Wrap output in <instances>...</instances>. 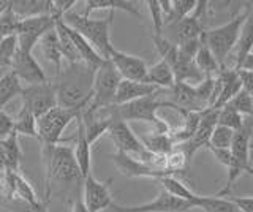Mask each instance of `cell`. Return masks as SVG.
Listing matches in <instances>:
<instances>
[{
  "label": "cell",
  "mask_w": 253,
  "mask_h": 212,
  "mask_svg": "<svg viewBox=\"0 0 253 212\" xmlns=\"http://www.w3.org/2000/svg\"><path fill=\"white\" fill-rule=\"evenodd\" d=\"M208 149L221 165H225L228 168V165L231 163V151H229V149H213V147H208Z\"/></svg>",
  "instance_id": "obj_44"
},
{
  "label": "cell",
  "mask_w": 253,
  "mask_h": 212,
  "mask_svg": "<svg viewBox=\"0 0 253 212\" xmlns=\"http://www.w3.org/2000/svg\"><path fill=\"white\" fill-rule=\"evenodd\" d=\"M13 200L22 203H37L40 198L37 196L34 187L21 172H14V188H13Z\"/></svg>",
  "instance_id": "obj_32"
},
{
  "label": "cell",
  "mask_w": 253,
  "mask_h": 212,
  "mask_svg": "<svg viewBox=\"0 0 253 212\" xmlns=\"http://www.w3.org/2000/svg\"><path fill=\"white\" fill-rule=\"evenodd\" d=\"M55 18L51 14H43V16H34L19 19L18 27H16V42H18V49L32 52L35 46L40 43L46 32L54 29Z\"/></svg>",
  "instance_id": "obj_9"
},
{
  "label": "cell",
  "mask_w": 253,
  "mask_h": 212,
  "mask_svg": "<svg viewBox=\"0 0 253 212\" xmlns=\"http://www.w3.org/2000/svg\"><path fill=\"white\" fill-rule=\"evenodd\" d=\"M0 67H5V68H8V65L5 64V62H2V60H0Z\"/></svg>",
  "instance_id": "obj_48"
},
{
  "label": "cell",
  "mask_w": 253,
  "mask_h": 212,
  "mask_svg": "<svg viewBox=\"0 0 253 212\" xmlns=\"http://www.w3.org/2000/svg\"><path fill=\"white\" fill-rule=\"evenodd\" d=\"M158 182L162 184V188L165 192H168L169 195L176 196V198L184 200L190 204H193L195 208H201L203 204V195L195 193L192 188L187 187L179 177L176 176H165L162 179H158Z\"/></svg>",
  "instance_id": "obj_20"
},
{
  "label": "cell",
  "mask_w": 253,
  "mask_h": 212,
  "mask_svg": "<svg viewBox=\"0 0 253 212\" xmlns=\"http://www.w3.org/2000/svg\"><path fill=\"white\" fill-rule=\"evenodd\" d=\"M109 208L114 212H188L195 209L193 204L176 198V196L165 192L163 188L158 192L155 200L139 204V206H121V204L113 203Z\"/></svg>",
  "instance_id": "obj_11"
},
{
  "label": "cell",
  "mask_w": 253,
  "mask_h": 212,
  "mask_svg": "<svg viewBox=\"0 0 253 212\" xmlns=\"http://www.w3.org/2000/svg\"><path fill=\"white\" fill-rule=\"evenodd\" d=\"M195 65L204 75V78L206 76H212L213 78L220 72V65L217 64L215 57L212 56V52L209 51L208 46L204 44V42L201 44L200 51H198L196 56H195Z\"/></svg>",
  "instance_id": "obj_31"
},
{
  "label": "cell",
  "mask_w": 253,
  "mask_h": 212,
  "mask_svg": "<svg viewBox=\"0 0 253 212\" xmlns=\"http://www.w3.org/2000/svg\"><path fill=\"white\" fill-rule=\"evenodd\" d=\"M209 2H196V6L192 14H188L187 18L180 19L179 22H174L171 26H166L165 29H168L169 37H165L166 40L171 42L174 46H177L180 43H185L190 40H196V38H201L204 30V24H203V16L204 11L208 8ZM163 29V32H165Z\"/></svg>",
  "instance_id": "obj_8"
},
{
  "label": "cell",
  "mask_w": 253,
  "mask_h": 212,
  "mask_svg": "<svg viewBox=\"0 0 253 212\" xmlns=\"http://www.w3.org/2000/svg\"><path fill=\"white\" fill-rule=\"evenodd\" d=\"M201 44H203V37L196 38V40H190V42L177 44L176 46L177 59H180V60H195V56H196V52L200 51Z\"/></svg>",
  "instance_id": "obj_39"
},
{
  "label": "cell",
  "mask_w": 253,
  "mask_h": 212,
  "mask_svg": "<svg viewBox=\"0 0 253 212\" xmlns=\"http://www.w3.org/2000/svg\"><path fill=\"white\" fill-rule=\"evenodd\" d=\"M162 11H163V29L166 26H171L174 22H179L180 19L187 18L188 14H192L196 0H165L160 2Z\"/></svg>",
  "instance_id": "obj_21"
},
{
  "label": "cell",
  "mask_w": 253,
  "mask_h": 212,
  "mask_svg": "<svg viewBox=\"0 0 253 212\" xmlns=\"http://www.w3.org/2000/svg\"><path fill=\"white\" fill-rule=\"evenodd\" d=\"M8 5L14 16L19 19L43 16V14L52 16V0H8Z\"/></svg>",
  "instance_id": "obj_19"
},
{
  "label": "cell",
  "mask_w": 253,
  "mask_h": 212,
  "mask_svg": "<svg viewBox=\"0 0 253 212\" xmlns=\"http://www.w3.org/2000/svg\"><path fill=\"white\" fill-rule=\"evenodd\" d=\"M0 146H2V152L5 159V171L21 172L22 151L19 146V136L16 133H11L6 139L0 141Z\"/></svg>",
  "instance_id": "obj_25"
},
{
  "label": "cell",
  "mask_w": 253,
  "mask_h": 212,
  "mask_svg": "<svg viewBox=\"0 0 253 212\" xmlns=\"http://www.w3.org/2000/svg\"><path fill=\"white\" fill-rule=\"evenodd\" d=\"M18 51V42H16V37H6L0 40V60L5 62L10 68V60L14 56V52Z\"/></svg>",
  "instance_id": "obj_40"
},
{
  "label": "cell",
  "mask_w": 253,
  "mask_h": 212,
  "mask_svg": "<svg viewBox=\"0 0 253 212\" xmlns=\"http://www.w3.org/2000/svg\"><path fill=\"white\" fill-rule=\"evenodd\" d=\"M22 105L34 114L37 119L51 111L57 106V98H55V84L54 81H44L40 84H30L21 89Z\"/></svg>",
  "instance_id": "obj_10"
},
{
  "label": "cell",
  "mask_w": 253,
  "mask_h": 212,
  "mask_svg": "<svg viewBox=\"0 0 253 212\" xmlns=\"http://www.w3.org/2000/svg\"><path fill=\"white\" fill-rule=\"evenodd\" d=\"M162 92V90H160ZM158 92V93H160ZM158 93L150 97H144L139 100L130 101V103L124 105H114L117 117H121L124 122L128 121H142L147 124H152V130L157 131H171L172 128L169 127L168 122L162 121L158 117V109L162 106L166 108L165 100H158Z\"/></svg>",
  "instance_id": "obj_5"
},
{
  "label": "cell",
  "mask_w": 253,
  "mask_h": 212,
  "mask_svg": "<svg viewBox=\"0 0 253 212\" xmlns=\"http://www.w3.org/2000/svg\"><path fill=\"white\" fill-rule=\"evenodd\" d=\"M81 109H67L55 106L42 117L37 119V138L42 141L43 146H55L65 141L62 139V133L67 130L68 125L76 121L81 114Z\"/></svg>",
  "instance_id": "obj_6"
},
{
  "label": "cell",
  "mask_w": 253,
  "mask_h": 212,
  "mask_svg": "<svg viewBox=\"0 0 253 212\" xmlns=\"http://www.w3.org/2000/svg\"><path fill=\"white\" fill-rule=\"evenodd\" d=\"M73 152H75L79 172H81V176L84 179L89 172H92V146L87 141L81 114L76 117V144L73 147Z\"/></svg>",
  "instance_id": "obj_17"
},
{
  "label": "cell",
  "mask_w": 253,
  "mask_h": 212,
  "mask_svg": "<svg viewBox=\"0 0 253 212\" xmlns=\"http://www.w3.org/2000/svg\"><path fill=\"white\" fill-rule=\"evenodd\" d=\"M6 6H8V2H0V13H2Z\"/></svg>",
  "instance_id": "obj_47"
},
{
  "label": "cell",
  "mask_w": 253,
  "mask_h": 212,
  "mask_svg": "<svg viewBox=\"0 0 253 212\" xmlns=\"http://www.w3.org/2000/svg\"><path fill=\"white\" fill-rule=\"evenodd\" d=\"M84 16H89L90 13L97 11V10H108V11H126L128 14H133L134 18L142 19V13L136 6L134 2H126V0H87L84 2Z\"/></svg>",
  "instance_id": "obj_22"
},
{
  "label": "cell",
  "mask_w": 253,
  "mask_h": 212,
  "mask_svg": "<svg viewBox=\"0 0 253 212\" xmlns=\"http://www.w3.org/2000/svg\"><path fill=\"white\" fill-rule=\"evenodd\" d=\"M21 89L22 84L13 72H6L3 76H0V109H3L8 101L18 97Z\"/></svg>",
  "instance_id": "obj_30"
},
{
  "label": "cell",
  "mask_w": 253,
  "mask_h": 212,
  "mask_svg": "<svg viewBox=\"0 0 253 212\" xmlns=\"http://www.w3.org/2000/svg\"><path fill=\"white\" fill-rule=\"evenodd\" d=\"M121 81L122 78L111 64V60H103V64L93 73L92 100L85 109H103L113 106Z\"/></svg>",
  "instance_id": "obj_7"
},
{
  "label": "cell",
  "mask_w": 253,
  "mask_h": 212,
  "mask_svg": "<svg viewBox=\"0 0 253 212\" xmlns=\"http://www.w3.org/2000/svg\"><path fill=\"white\" fill-rule=\"evenodd\" d=\"M0 212H3V211H0Z\"/></svg>",
  "instance_id": "obj_49"
},
{
  "label": "cell",
  "mask_w": 253,
  "mask_h": 212,
  "mask_svg": "<svg viewBox=\"0 0 253 212\" xmlns=\"http://www.w3.org/2000/svg\"><path fill=\"white\" fill-rule=\"evenodd\" d=\"M225 198H228L229 201H231L241 212H253V198H252V196L229 195V196H225Z\"/></svg>",
  "instance_id": "obj_42"
},
{
  "label": "cell",
  "mask_w": 253,
  "mask_h": 212,
  "mask_svg": "<svg viewBox=\"0 0 253 212\" xmlns=\"http://www.w3.org/2000/svg\"><path fill=\"white\" fill-rule=\"evenodd\" d=\"M113 162L116 165L117 171L121 174L126 177H152V179H162L165 176H174L171 171L166 170H158L154 167H149V165L142 163L136 160L131 155H126L124 152H117L113 154Z\"/></svg>",
  "instance_id": "obj_15"
},
{
  "label": "cell",
  "mask_w": 253,
  "mask_h": 212,
  "mask_svg": "<svg viewBox=\"0 0 253 212\" xmlns=\"http://www.w3.org/2000/svg\"><path fill=\"white\" fill-rule=\"evenodd\" d=\"M201 209L204 212H241L228 198H220L215 195H203Z\"/></svg>",
  "instance_id": "obj_33"
},
{
  "label": "cell",
  "mask_w": 253,
  "mask_h": 212,
  "mask_svg": "<svg viewBox=\"0 0 253 212\" xmlns=\"http://www.w3.org/2000/svg\"><path fill=\"white\" fill-rule=\"evenodd\" d=\"M108 60H111V64L114 65V68L117 70V73L121 75L122 80L144 83L146 73H147V64L141 57L113 48L109 52Z\"/></svg>",
  "instance_id": "obj_13"
},
{
  "label": "cell",
  "mask_w": 253,
  "mask_h": 212,
  "mask_svg": "<svg viewBox=\"0 0 253 212\" xmlns=\"http://www.w3.org/2000/svg\"><path fill=\"white\" fill-rule=\"evenodd\" d=\"M109 179L106 182H101L95 177L92 172H89L83 179V203L84 206L89 209V212H101L113 204V196L109 192Z\"/></svg>",
  "instance_id": "obj_12"
},
{
  "label": "cell",
  "mask_w": 253,
  "mask_h": 212,
  "mask_svg": "<svg viewBox=\"0 0 253 212\" xmlns=\"http://www.w3.org/2000/svg\"><path fill=\"white\" fill-rule=\"evenodd\" d=\"M244 122V116H241L239 113H236L234 109L223 106L218 109V117H217V125H221V127H226L233 131L241 130Z\"/></svg>",
  "instance_id": "obj_36"
},
{
  "label": "cell",
  "mask_w": 253,
  "mask_h": 212,
  "mask_svg": "<svg viewBox=\"0 0 253 212\" xmlns=\"http://www.w3.org/2000/svg\"><path fill=\"white\" fill-rule=\"evenodd\" d=\"M95 70L85 64H68L55 76V98L57 106L67 109H84L92 100V83Z\"/></svg>",
  "instance_id": "obj_1"
},
{
  "label": "cell",
  "mask_w": 253,
  "mask_h": 212,
  "mask_svg": "<svg viewBox=\"0 0 253 212\" xmlns=\"http://www.w3.org/2000/svg\"><path fill=\"white\" fill-rule=\"evenodd\" d=\"M225 106L234 109V111L239 113L241 116H252V113H253L252 93H249V92H245V90L241 89L231 100L228 101Z\"/></svg>",
  "instance_id": "obj_35"
},
{
  "label": "cell",
  "mask_w": 253,
  "mask_h": 212,
  "mask_svg": "<svg viewBox=\"0 0 253 212\" xmlns=\"http://www.w3.org/2000/svg\"><path fill=\"white\" fill-rule=\"evenodd\" d=\"M55 34H57L59 38V46H60V52H62V57L68 60V64H81V59L78 56V51L75 48L73 42L67 32V27L63 24L62 18H55Z\"/></svg>",
  "instance_id": "obj_28"
},
{
  "label": "cell",
  "mask_w": 253,
  "mask_h": 212,
  "mask_svg": "<svg viewBox=\"0 0 253 212\" xmlns=\"http://www.w3.org/2000/svg\"><path fill=\"white\" fill-rule=\"evenodd\" d=\"M71 212H89V209L84 206V203H83L81 198H76L73 201V206H71Z\"/></svg>",
  "instance_id": "obj_45"
},
{
  "label": "cell",
  "mask_w": 253,
  "mask_h": 212,
  "mask_svg": "<svg viewBox=\"0 0 253 212\" xmlns=\"http://www.w3.org/2000/svg\"><path fill=\"white\" fill-rule=\"evenodd\" d=\"M236 57H234V65L233 70H239L241 64L244 62L245 57H249L252 54V48H253V18L250 16L247 21H245L244 29L241 32L239 42L236 44Z\"/></svg>",
  "instance_id": "obj_27"
},
{
  "label": "cell",
  "mask_w": 253,
  "mask_h": 212,
  "mask_svg": "<svg viewBox=\"0 0 253 212\" xmlns=\"http://www.w3.org/2000/svg\"><path fill=\"white\" fill-rule=\"evenodd\" d=\"M13 127L16 135L37 138V117L32 114L26 106H21L19 113L13 119Z\"/></svg>",
  "instance_id": "obj_29"
},
{
  "label": "cell",
  "mask_w": 253,
  "mask_h": 212,
  "mask_svg": "<svg viewBox=\"0 0 253 212\" xmlns=\"http://www.w3.org/2000/svg\"><path fill=\"white\" fill-rule=\"evenodd\" d=\"M141 144L144 146L147 152L154 155H168L174 151V141L171 138V131H157L152 130L149 135H142L139 138Z\"/></svg>",
  "instance_id": "obj_23"
},
{
  "label": "cell",
  "mask_w": 253,
  "mask_h": 212,
  "mask_svg": "<svg viewBox=\"0 0 253 212\" xmlns=\"http://www.w3.org/2000/svg\"><path fill=\"white\" fill-rule=\"evenodd\" d=\"M40 46H42L43 56L46 57L47 62L55 67V76L62 72V52H60V46H59V38L55 34V29H51L49 32H46L43 38L40 40Z\"/></svg>",
  "instance_id": "obj_26"
},
{
  "label": "cell",
  "mask_w": 253,
  "mask_h": 212,
  "mask_svg": "<svg viewBox=\"0 0 253 212\" xmlns=\"http://www.w3.org/2000/svg\"><path fill=\"white\" fill-rule=\"evenodd\" d=\"M46 201H37V203H22L18 200L6 201V211L3 212H47Z\"/></svg>",
  "instance_id": "obj_37"
},
{
  "label": "cell",
  "mask_w": 253,
  "mask_h": 212,
  "mask_svg": "<svg viewBox=\"0 0 253 212\" xmlns=\"http://www.w3.org/2000/svg\"><path fill=\"white\" fill-rule=\"evenodd\" d=\"M44 147V167H46V180H44V201H51V188L54 184L63 187L65 190H71L83 184V176L79 172L78 163L75 159L73 147L62 143L55 146Z\"/></svg>",
  "instance_id": "obj_2"
},
{
  "label": "cell",
  "mask_w": 253,
  "mask_h": 212,
  "mask_svg": "<svg viewBox=\"0 0 253 212\" xmlns=\"http://www.w3.org/2000/svg\"><path fill=\"white\" fill-rule=\"evenodd\" d=\"M236 73H237V76H239L242 90L252 93V90H253V72H250V70H237Z\"/></svg>",
  "instance_id": "obj_43"
},
{
  "label": "cell",
  "mask_w": 253,
  "mask_h": 212,
  "mask_svg": "<svg viewBox=\"0 0 253 212\" xmlns=\"http://www.w3.org/2000/svg\"><path fill=\"white\" fill-rule=\"evenodd\" d=\"M11 133H14L13 117L8 116L3 109H0V141L6 139Z\"/></svg>",
  "instance_id": "obj_41"
},
{
  "label": "cell",
  "mask_w": 253,
  "mask_h": 212,
  "mask_svg": "<svg viewBox=\"0 0 253 212\" xmlns=\"http://www.w3.org/2000/svg\"><path fill=\"white\" fill-rule=\"evenodd\" d=\"M5 172V159H3V152H2V146H0V176Z\"/></svg>",
  "instance_id": "obj_46"
},
{
  "label": "cell",
  "mask_w": 253,
  "mask_h": 212,
  "mask_svg": "<svg viewBox=\"0 0 253 212\" xmlns=\"http://www.w3.org/2000/svg\"><path fill=\"white\" fill-rule=\"evenodd\" d=\"M113 19H114V11H108V16L101 19L84 16L83 13H76L73 10L62 16L63 24L76 30L81 37H84L90 43L92 48L105 60L109 59V52L114 48L113 43H111V34H109L111 26H113Z\"/></svg>",
  "instance_id": "obj_3"
},
{
  "label": "cell",
  "mask_w": 253,
  "mask_h": 212,
  "mask_svg": "<svg viewBox=\"0 0 253 212\" xmlns=\"http://www.w3.org/2000/svg\"><path fill=\"white\" fill-rule=\"evenodd\" d=\"M233 136L234 131L229 130L226 127H221V125H215V128L212 130L211 138L208 147H213V149H229L233 143Z\"/></svg>",
  "instance_id": "obj_34"
},
{
  "label": "cell",
  "mask_w": 253,
  "mask_h": 212,
  "mask_svg": "<svg viewBox=\"0 0 253 212\" xmlns=\"http://www.w3.org/2000/svg\"><path fill=\"white\" fill-rule=\"evenodd\" d=\"M252 16V6H245L234 18H231L223 26L211 29L203 34V42L208 46L212 56L215 57L220 68H226L228 59L233 54L237 42H239L241 32L244 29L245 21Z\"/></svg>",
  "instance_id": "obj_4"
},
{
  "label": "cell",
  "mask_w": 253,
  "mask_h": 212,
  "mask_svg": "<svg viewBox=\"0 0 253 212\" xmlns=\"http://www.w3.org/2000/svg\"><path fill=\"white\" fill-rule=\"evenodd\" d=\"M10 72H13L18 76L19 81H26L27 85L47 81L44 70L37 62L34 54L21 51V49L16 51L14 56L10 60Z\"/></svg>",
  "instance_id": "obj_14"
},
{
  "label": "cell",
  "mask_w": 253,
  "mask_h": 212,
  "mask_svg": "<svg viewBox=\"0 0 253 212\" xmlns=\"http://www.w3.org/2000/svg\"><path fill=\"white\" fill-rule=\"evenodd\" d=\"M158 92H160V89H157L155 85H150L147 83H134V81L122 80L116 92L114 105L130 103V101H134V100L155 95Z\"/></svg>",
  "instance_id": "obj_18"
},
{
  "label": "cell",
  "mask_w": 253,
  "mask_h": 212,
  "mask_svg": "<svg viewBox=\"0 0 253 212\" xmlns=\"http://www.w3.org/2000/svg\"><path fill=\"white\" fill-rule=\"evenodd\" d=\"M147 8L150 11V21H152V30L154 34L152 35H157L160 37L163 35V11H162V6H160V2L158 0H149L146 2Z\"/></svg>",
  "instance_id": "obj_38"
},
{
  "label": "cell",
  "mask_w": 253,
  "mask_h": 212,
  "mask_svg": "<svg viewBox=\"0 0 253 212\" xmlns=\"http://www.w3.org/2000/svg\"><path fill=\"white\" fill-rule=\"evenodd\" d=\"M144 83L150 84V85H155L157 89H171L174 85V75H172V70L171 67L166 64L165 60H158L157 64H154L152 67H147V73H146V80Z\"/></svg>",
  "instance_id": "obj_24"
},
{
  "label": "cell",
  "mask_w": 253,
  "mask_h": 212,
  "mask_svg": "<svg viewBox=\"0 0 253 212\" xmlns=\"http://www.w3.org/2000/svg\"><path fill=\"white\" fill-rule=\"evenodd\" d=\"M169 92V98L165 100L166 101V108H172L177 109L179 113H201L206 109V106L201 103L196 97L195 92V85H188L184 83H174Z\"/></svg>",
  "instance_id": "obj_16"
}]
</instances>
